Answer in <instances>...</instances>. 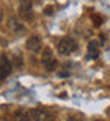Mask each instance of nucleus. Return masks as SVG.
Returning <instances> with one entry per match:
<instances>
[{"instance_id":"obj_2","label":"nucleus","mask_w":110,"mask_h":121,"mask_svg":"<svg viewBox=\"0 0 110 121\" xmlns=\"http://www.w3.org/2000/svg\"><path fill=\"white\" fill-rule=\"evenodd\" d=\"M41 63H43V66H45V69L46 71H55V68H57V58H55V55H54V52H52L49 48H46L45 51H43V57H41Z\"/></svg>"},{"instance_id":"obj_11","label":"nucleus","mask_w":110,"mask_h":121,"mask_svg":"<svg viewBox=\"0 0 110 121\" xmlns=\"http://www.w3.org/2000/svg\"><path fill=\"white\" fill-rule=\"evenodd\" d=\"M45 14H48V15H52V8H51V6L45 9Z\"/></svg>"},{"instance_id":"obj_7","label":"nucleus","mask_w":110,"mask_h":121,"mask_svg":"<svg viewBox=\"0 0 110 121\" xmlns=\"http://www.w3.org/2000/svg\"><path fill=\"white\" fill-rule=\"evenodd\" d=\"M99 55V46L96 41H90L89 43V58H96Z\"/></svg>"},{"instance_id":"obj_5","label":"nucleus","mask_w":110,"mask_h":121,"mask_svg":"<svg viewBox=\"0 0 110 121\" xmlns=\"http://www.w3.org/2000/svg\"><path fill=\"white\" fill-rule=\"evenodd\" d=\"M12 71V66H11V61L6 55H2L0 57V78H6Z\"/></svg>"},{"instance_id":"obj_8","label":"nucleus","mask_w":110,"mask_h":121,"mask_svg":"<svg viewBox=\"0 0 110 121\" xmlns=\"http://www.w3.org/2000/svg\"><path fill=\"white\" fill-rule=\"evenodd\" d=\"M14 121H31V120L24 110H17L14 113Z\"/></svg>"},{"instance_id":"obj_15","label":"nucleus","mask_w":110,"mask_h":121,"mask_svg":"<svg viewBox=\"0 0 110 121\" xmlns=\"http://www.w3.org/2000/svg\"><path fill=\"white\" fill-rule=\"evenodd\" d=\"M98 121H99V120H98Z\"/></svg>"},{"instance_id":"obj_4","label":"nucleus","mask_w":110,"mask_h":121,"mask_svg":"<svg viewBox=\"0 0 110 121\" xmlns=\"http://www.w3.org/2000/svg\"><path fill=\"white\" fill-rule=\"evenodd\" d=\"M34 121H54V115L46 109H34L32 110Z\"/></svg>"},{"instance_id":"obj_9","label":"nucleus","mask_w":110,"mask_h":121,"mask_svg":"<svg viewBox=\"0 0 110 121\" xmlns=\"http://www.w3.org/2000/svg\"><path fill=\"white\" fill-rule=\"evenodd\" d=\"M9 25H11V28H12L14 31H17V32H18V31H23V28H21L20 25H18L17 22H15V18H11V22H9Z\"/></svg>"},{"instance_id":"obj_6","label":"nucleus","mask_w":110,"mask_h":121,"mask_svg":"<svg viewBox=\"0 0 110 121\" xmlns=\"http://www.w3.org/2000/svg\"><path fill=\"white\" fill-rule=\"evenodd\" d=\"M26 49L31 51V52H34V54H38L40 51H41V40L37 35L29 37L28 41H26Z\"/></svg>"},{"instance_id":"obj_14","label":"nucleus","mask_w":110,"mask_h":121,"mask_svg":"<svg viewBox=\"0 0 110 121\" xmlns=\"http://www.w3.org/2000/svg\"><path fill=\"white\" fill-rule=\"evenodd\" d=\"M0 23H2V12H0Z\"/></svg>"},{"instance_id":"obj_12","label":"nucleus","mask_w":110,"mask_h":121,"mask_svg":"<svg viewBox=\"0 0 110 121\" xmlns=\"http://www.w3.org/2000/svg\"><path fill=\"white\" fill-rule=\"evenodd\" d=\"M67 121H81L80 118H78V117H69V120Z\"/></svg>"},{"instance_id":"obj_1","label":"nucleus","mask_w":110,"mask_h":121,"mask_svg":"<svg viewBox=\"0 0 110 121\" xmlns=\"http://www.w3.org/2000/svg\"><path fill=\"white\" fill-rule=\"evenodd\" d=\"M57 49L61 55H70L72 52H75L78 49V43L72 37H63L57 41Z\"/></svg>"},{"instance_id":"obj_13","label":"nucleus","mask_w":110,"mask_h":121,"mask_svg":"<svg viewBox=\"0 0 110 121\" xmlns=\"http://www.w3.org/2000/svg\"><path fill=\"white\" fill-rule=\"evenodd\" d=\"M0 121H6V120H5V118H2V117H0Z\"/></svg>"},{"instance_id":"obj_3","label":"nucleus","mask_w":110,"mask_h":121,"mask_svg":"<svg viewBox=\"0 0 110 121\" xmlns=\"http://www.w3.org/2000/svg\"><path fill=\"white\" fill-rule=\"evenodd\" d=\"M18 15L24 20L32 18V2L31 0H21L18 5Z\"/></svg>"},{"instance_id":"obj_10","label":"nucleus","mask_w":110,"mask_h":121,"mask_svg":"<svg viewBox=\"0 0 110 121\" xmlns=\"http://www.w3.org/2000/svg\"><path fill=\"white\" fill-rule=\"evenodd\" d=\"M92 18H93V22H95L96 25H99V23H101V18H99V17H96V15H93Z\"/></svg>"}]
</instances>
